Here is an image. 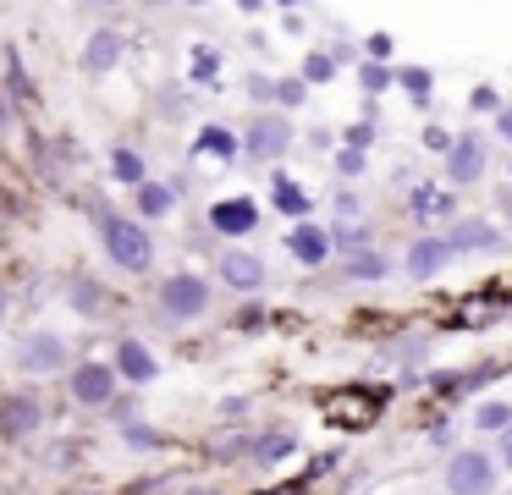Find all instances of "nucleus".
Returning a JSON list of instances; mask_svg holds the SVG:
<instances>
[{
  "instance_id": "6",
  "label": "nucleus",
  "mask_w": 512,
  "mask_h": 495,
  "mask_svg": "<svg viewBox=\"0 0 512 495\" xmlns=\"http://www.w3.org/2000/svg\"><path fill=\"white\" fill-rule=\"evenodd\" d=\"M116 391H122V380H116V369L105 358H78L67 369V396L78 407H111Z\"/></svg>"
},
{
  "instance_id": "1",
  "label": "nucleus",
  "mask_w": 512,
  "mask_h": 495,
  "mask_svg": "<svg viewBox=\"0 0 512 495\" xmlns=\"http://www.w3.org/2000/svg\"><path fill=\"white\" fill-rule=\"evenodd\" d=\"M100 253L122 275H149L155 270V237H149V226L138 215H127V209H105L100 215Z\"/></svg>"
},
{
  "instance_id": "7",
  "label": "nucleus",
  "mask_w": 512,
  "mask_h": 495,
  "mask_svg": "<svg viewBox=\"0 0 512 495\" xmlns=\"http://www.w3.org/2000/svg\"><path fill=\"white\" fill-rule=\"evenodd\" d=\"M485 171H490V138L485 132H457L452 138V149H446V182L452 187H474V182H485Z\"/></svg>"
},
{
  "instance_id": "21",
  "label": "nucleus",
  "mask_w": 512,
  "mask_h": 495,
  "mask_svg": "<svg viewBox=\"0 0 512 495\" xmlns=\"http://www.w3.org/2000/svg\"><path fill=\"white\" fill-rule=\"evenodd\" d=\"M408 215L419 220V226H430V220H446V226H452V220H457V204H452V193H435V187H413Z\"/></svg>"
},
{
  "instance_id": "25",
  "label": "nucleus",
  "mask_w": 512,
  "mask_h": 495,
  "mask_svg": "<svg viewBox=\"0 0 512 495\" xmlns=\"http://www.w3.org/2000/svg\"><path fill=\"white\" fill-rule=\"evenodd\" d=\"M474 429H485V435H507L512 429V402H501V396H490V402L474 407V418H468Z\"/></svg>"
},
{
  "instance_id": "4",
  "label": "nucleus",
  "mask_w": 512,
  "mask_h": 495,
  "mask_svg": "<svg viewBox=\"0 0 512 495\" xmlns=\"http://www.w3.org/2000/svg\"><path fill=\"white\" fill-rule=\"evenodd\" d=\"M12 369L28 374V380H50V374H67L72 358H67V336L56 330H28V336L12 341Z\"/></svg>"
},
{
  "instance_id": "41",
  "label": "nucleus",
  "mask_w": 512,
  "mask_h": 495,
  "mask_svg": "<svg viewBox=\"0 0 512 495\" xmlns=\"http://www.w3.org/2000/svg\"><path fill=\"white\" fill-rule=\"evenodd\" d=\"M507 325H512V308H507Z\"/></svg>"
},
{
  "instance_id": "38",
  "label": "nucleus",
  "mask_w": 512,
  "mask_h": 495,
  "mask_svg": "<svg viewBox=\"0 0 512 495\" xmlns=\"http://www.w3.org/2000/svg\"><path fill=\"white\" fill-rule=\"evenodd\" d=\"M496 462H501V468H512V429L501 435V446H496Z\"/></svg>"
},
{
  "instance_id": "5",
  "label": "nucleus",
  "mask_w": 512,
  "mask_h": 495,
  "mask_svg": "<svg viewBox=\"0 0 512 495\" xmlns=\"http://www.w3.org/2000/svg\"><path fill=\"white\" fill-rule=\"evenodd\" d=\"M287 149H292V121L281 110L248 116V127H243V160L248 165H276V160H287Z\"/></svg>"
},
{
  "instance_id": "34",
  "label": "nucleus",
  "mask_w": 512,
  "mask_h": 495,
  "mask_svg": "<svg viewBox=\"0 0 512 495\" xmlns=\"http://www.w3.org/2000/svg\"><path fill=\"white\" fill-rule=\"evenodd\" d=\"M303 99H309V83H303V77H276V105H292V110H298Z\"/></svg>"
},
{
  "instance_id": "37",
  "label": "nucleus",
  "mask_w": 512,
  "mask_h": 495,
  "mask_svg": "<svg viewBox=\"0 0 512 495\" xmlns=\"http://www.w3.org/2000/svg\"><path fill=\"white\" fill-rule=\"evenodd\" d=\"M364 50H369V61H386V55H391V39H386V33H375Z\"/></svg>"
},
{
  "instance_id": "19",
  "label": "nucleus",
  "mask_w": 512,
  "mask_h": 495,
  "mask_svg": "<svg viewBox=\"0 0 512 495\" xmlns=\"http://www.w3.org/2000/svg\"><path fill=\"white\" fill-rule=\"evenodd\" d=\"M270 209L303 226V220H309V209H314V198H309V187H303V182H292L287 171H276V176H270Z\"/></svg>"
},
{
  "instance_id": "35",
  "label": "nucleus",
  "mask_w": 512,
  "mask_h": 495,
  "mask_svg": "<svg viewBox=\"0 0 512 495\" xmlns=\"http://www.w3.org/2000/svg\"><path fill=\"white\" fill-rule=\"evenodd\" d=\"M347 220H364V198L358 193H336V226H347Z\"/></svg>"
},
{
  "instance_id": "14",
  "label": "nucleus",
  "mask_w": 512,
  "mask_h": 495,
  "mask_svg": "<svg viewBox=\"0 0 512 495\" xmlns=\"http://www.w3.org/2000/svg\"><path fill=\"white\" fill-rule=\"evenodd\" d=\"M441 237H446V248H452V253H496L501 248V226H496V220H485V215H457Z\"/></svg>"
},
{
  "instance_id": "18",
  "label": "nucleus",
  "mask_w": 512,
  "mask_h": 495,
  "mask_svg": "<svg viewBox=\"0 0 512 495\" xmlns=\"http://www.w3.org/2000/svg\"><path fill=\"white\" fill-rule=\"evenodd\" d=\"M111 303H116V297L105 292L94 275H72V281H67V308L78 319H105V314H111Z\"/></svg>"
},
{
  "instance_id": "13",
  "label": "nucleus",
  "mask_w": 512,
  "mask_h": 495,
  "mask_svg": "<svg viewBox=\"0 0 512 495\" xmlns=\"http://www.w3.org/2000/svg\"><path fill=\"white\" fill-rule=\"evenodd\" d=\"M122 385H155L160 380V358L149 352L144 336H116V358H111Z\"/></svg>"
},
{
  "instance_id": "28",
  "label": "nucleus",
  "mask_w": 512,
  "mask_h": 495,
  "mask_svg": "<svg viewBox=\"0 0 512 495\" xmlns=\"http://www.w3.org/2000/svg\"><path fill=\"white\" fill-rule=\"evenodd\" d=\"M358 88H364V94H386V88H397V66L364 61V66H358Z\"/></svg>"
},
{
  "instance_id": "40",
  "label": "nucleus",
  "mask_w": 512,
  "mask_h": 495,
  "mask_svg": "<svg viewBox=\"0 0 512 495\" xmlns=\"http://www.w3.org/2000/svg\"><path fill=\"white\" fill-rule=\"evenodd\" d=\"M0 319H6V292H0Z\"/></svg>"
},
{
  "instance_id": "16",
  "label": "nucleus",
  "mask_w": 512,
  "mask_h": 495,
  "mask_svg": "<svg viewBox=\"0 0 512 495\" xmlns=\"http://www.w3.org/2000/svg\"><path fill=\"white\" fill-rule=\"evenodd\" d=\"M193 160L237 165V160H243V132L221 127V121H210V127H199V132H193Z\"/></svg>"
},
{
  "instance_id": "32",
  "label": "nucleus",
  "mask_w": 512,
  "mask_h": 495,
  "mask_svg": "<svg viewBox=\"0 0 512 495\" xmlns=\"http://www.w3.org/2000/svg\"><path fill=\"white\" fill-rule=\"evenodd\" d=\"M397 83L408 88L413 99H430V88H435V72H424V66H397Z\"/></svg>"
},
{
  "instance_id": "10",
  "label": "nucleus",
  "mask_w": 512,
  "mask_h": 495,
  "mask_svg": "<svg viewBox=\"0 0 512 495\" xmlns=\"http://www.w3.org/2000/svg\"><path fill=\"white\" fill-rule=\"evenodd\" d=\"M259 215H265V209H259L248 193H226V198L210 204V231L221 242H248L259 231Z\"/></svg>"
},
{
  "instance_id": "39",
  "label": "nucleus",
  "mask_w": 512,
  "mask_h": 495,
  "mask_svg": "<svg viewBox=\"0 0 512 495\" xmlns=\"http://www.w3.org/2000/svg\"><path fill=\"white\" fill-rule=\"evenodd\" d=\"M424 143H430V149H441V154H446V149H452V138H446V132H435V127H430V132H424Z\"/></svg>"
},
{
  "instance_id": "31",
  "label": "nucleus",
  "mask_w": 512,
  "mask_h": 495,
  "mask_svg": "<svg viewBox=\"0 0 512 495\" xmlns=\"http://www.w3.org/2000/svg\"><path fill=\"white\" fill-rule=\"evenodd\" d=\"M402 358H430V336H408V341L380 347V363H402Z\"/></svg>"
},
{
  "instance_id": "20",
  "label": "nucleus",
  "mask_w": 512,
  "mask_h": 495,
  "mask_svg": "<svg viewBox=\"0 0 512 495\" xmlns=\"http://www.w3.org/2000/svg\"><path fill=\"white\" fill-rule=\"evenodd\" d=\"M105 171H111V182L133 187V193L149 182V160H144V149H133V143H116V149L105 154Z\"/></svg>"
},
{
  "instance_id": "23",
  "label": "nucleus",
  "mask_w": 512,
  "mask_h": 495,
  "mask_svg": "<svg viewBox=\"0 0 512 495\" xmlns=\"http://www.w3.org/2000/svg\"><path fill=\"white\" fill-rule=\"evenodd\" d=\"M243 446H248V457H254L259 468H270V462L292 457V451H298V440H292L287 429H265V435H259V440H243Z\"/></svg>"
},
{
  "instance_id": "29",
  "label": "nucleus",
  "mask_w": 512,
  "mask_h": 495,
  "mask_svg": "<svg viewBox=\"0 0 512 495\" xmlns=\"http://www.w3.org/2000/svg\"><path fill=\"white\" fill-rule=\"evenodd\" d=\"M298 77H303L309 88H314V83H331V77H336V55H331V50H309V55H303V72H298Z\"/></svg>"
},
{
  "instance_id": "24",
  "label": "nucleus",
  "mask_w": 512,
  "mask_h": 495,
  "mask_svg": "<svg viewBox=\"0 0 512 495\" xmlns=\"http://www.w3.org/2000/svg\"><path fill=\"white\" fill-rule=\"evenodd\" d=\"M331 248H336V259H353V253H369L375 242H369L364 220H347V226H331Z\"/></svg>"
},
{
  "instance_id": "22",
  "label": "nucleus",
  "mask_w": 512,
  "mask_h": 495,
  "mask_svg": "<svg viewBox=\"0 0 512 495\" xmlns=\"http://www.w3.org/2000/svg\"><path fill=\"white\" fill-rule=\"evenodd\" d=\"M336 275H342V281H386L391 259L380 248H369V253H353V259H336Z\"/></svg>"
},
{
  "instance_id": "33",
  "label": "nucleus",
  "mask_w": 512,
  "mask_h": 495,
  "mask_svg": "<svg viewBox=\"0 0 512 495\" xmlns=\"http://www.w3.org/2000/svg\"><path fill=\"white\" fill-rule=\"evenodd\" d=\"M243 94L254 99V105H265V110H276V77H265V72H248V83H243Z\"/></svg>"
},
{
  "instance_id": "3",
  "label": "nucleus",
  "mask_w": 512,
  "mask_h": 495,
  "mask_svg": "<svg viewBox=\"0 0 512 495\" xmlns=\"http://www.w3.org/2000/svg\"><path fill=\"white\" fill-rule=\"evenodd\" d=\"M446 479V495H496L501 484V462L496 451H479V446H457L441 468Z\"/></svg>"
},
{
  "instance_id": "17",
  "label": "nucleus",
  "mask_w": 512,
  "mask_h": 495,
  "mask_svg": "<svg viewBox=\"0 0 512 495\" xmlns=\"http://www.w3.org/2000/svg\"><path fill=\"white\" fill-rule=\"evenodd\" d=\"M177 204H182V187L177 182H155V176L133 193V215L144 220V226H149V220H171V215H177Z\"/></svg>"
},
{
  "instance_id": "30",
  "label": "nucleus",
  "mask_w": 512,
  "mask_h": 495,
  "mask_svg": "<svg viewBox=\"0 0 512 495\" xmlns=\"http://www.w3.org/2000/svg\"><path fill=\"white\" fill-rule=\"evenodd\" d=\"M331 165H336V176H347V182H358V176L369 171V149H353V143H342V149L331 154Z\"/></svg>"
},
{
  "instance_id": "15",
  "label": "nucleus",
  "mask_w": 512,
  "mask_h": 495,
  "mask_svg": "<svg viewBox=\"0 0 512 495\" xmlns=\"http://www.w3.org/2000/svg\"><path fill=\"white\" fill-rule=\"evenodd\" d=\"M122 50H127L122 28H89V39H83V55H78L83 77H105V72H116V66H122Z\"/></svg>"
},
{
  "instance_id": "8",
  "label": "nucleus",
  "mask_w": 512,
  "mask_h": 495,
  "mask_svg": "<svg viewBox=\"0 0 512 495\" xmlns=\"http://www.w3.org/2000/svg\"><path fill=\"white\" fill-rule=\"evenodd\" d=\"M45 429V407L34 391H6L0 396V440L6 446H28V440Z\"/></svg>"
},
{
  "instance_id": "26",
  "label": "nucleus",
  "mask_w": 512,
  "mask_h": 495,
  "mask_svg": "<svg viewBox=\"0 0 512 495\" xmlns=\"http://www.w3.org/2000/svg\"><path fill=\"white\" fill-rule=\"evenodd\" d=\"M188 77L193 83H221V50H215V44H193L188 50Z\"/></svg>"
},
{
  "instance_id": "12",
  "label": "nucleus",
  "mask_w": 512,
  "mask_h": 495,
  "mask_svg": "<svg viewBox=\"0 0 512 495\" xmlns=\"http://www.w3.org/2000/svg\"><path fill=\"white\" fill-rule=\"evenodd\" d=\"M281 248H287V259L298 264V270H320V264H331V259H336V248H331V226H314V220L292 226L287 237H281Z\"/></svg>"
},
{
  "instance_id": "2",
  "label": "nucleus",
  "mask_w": 512,
  "mask_h": 495,
  "mask_svg": "<svg viewBox=\"0 0 512 495\" xmlns=\"http://www.w3.org/2000/svg\"><path fill=\"white\" fill-rule=\"evenodd\" d=\"M215 308V286L204 281L199 270H166L155 286V314L166 319V325H193V319H204Z\"/></svg>"
},
{
  "instance_id": "11",
  "label": "nucleus",
  "mask_w": 512,
  "mask_h": 495,
  "mask_svg": "<svg viewBox=\"0 0 512 495\" xmlns=\"http://www.w3.org/2000/svg\"><path fill=\"white\" fill-rule=\"evenodd\" d=\"M457 253L446 248V237L441 231H419V237L408 242V259H402V270H408V281H441L446 275V264H452Z\"/></svg>"
},
{
  "instance_id": "27",
  "label": "nucleus",
  "mask_w": 512,
  "mask_h": 495,
  "mask_svg": "<svg viewBox=\"0 0 512 495\" xmlns=\"http://www.w3.org/2000/svg\"><path fill=\"white\" fill-rule=\"evenodd\" d=\"M116 435H122L133 451H160V446H166V435H160V429H149L144 418H127V424H116Z\"/></svg>"
},
{
  "instance_id": "9",
  "label": "nucleus",
  "mask_w": 512,
  "mask_h": 495,
  "mask_svg": "<svg viewBox=\"0 0 512 495\" xmlns=\"http://www.w3.org/2000/svg\"><path fill=\"white\" fill-rule=\"evenodd\" d=\"M215 275H221V286H226V292L254 297V292H265L270 264L259 259L254 248H221V259H215Z\"/></svg>"
},
{
  "instance_id": "36",
  "label": "nucleus",
  "mask_w": 512,
  "mask_h": 495,
  "mask_svg": "<svg viewBox=\"0 0 512 495\" xmlns=\"http://www.w3.org/2000/svg\"><path fill=\"white\" fill-rule=\"evenodd\" d=\"M496 138L512 149V105H501V110H496Z\"/></svg>"
}]
</instances>
